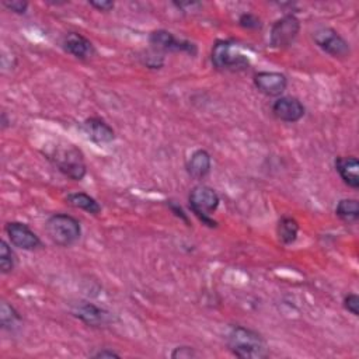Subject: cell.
Instances as JSON below:
<instances>
[{
	"mask_svg": "<svg viewBox=\"0 0 359 359\" xmlns=\"http://www.w3.org/2000/svg\"><path fill=\"white\" fill-rule=\"evenodd\" d=\"M66 203L73 208L86 211L91 215H98L101 212L100 204L86 193H71L66 197Z\"/></svg>",
	"mask_w": 359,
	"mask_h": 359,
	"instance_id": "obj_17",
	"label": "cell"
},
{
	"mask_svg": "<svg viewBox=\"0 0 359 359\" xmlns=\"http://www.w3.org/2000/svg\"><path fill=\"white\" fill-rule=\"evenodd\" d=\"M83 129L89 136V139H91L94 143H98V145L110 143L115 139L114 129L100 118L86 119L83 124Z\"/></svg>",
	"mask_w": 359,
	"mask_h": 359,
	"instance_id": "obj_14",
	"label": "cell"
},
{
	"mask_svg": "<svg viewBox=\"0 0 359 359\" xmlns=\"http://www.w3.org/2000/svg\"><path fill=\"white\" fill-rule=\"evenodd\" d=\"M3 6L17 15H24L29 9V3L23 0H3Z\"/></svg>",
	"mask_w": 359,
	"mask_h": 359,
	"instance_id": "obj_23",
	"label": "cell"
},
{
	"mask_svg": "<svg viewBox=\"0 0 359 359\" xmlns=\"http://www.w3.org/2000/svg\"><path fill=\"white\" fill-rule=\"evenodd\" d=\"M300 31V22L293 15H286L277 20L270 33V44L272 48L284 50L291 47Z\"/></svg>",
	"mask_w": 359,
	"mask_h": 359,
	"instance_id": "obj_6",
	"label": "cell"
},
{
	"mask_svg": "<svg viewBox=\"0 0 359 359\" xmlns=\"http://www.w3.org/2000/svg\"><path fill=\"white\" fill-rule=\"evenodd\" d=\"M313 40L320 50H323L325 54L331 55L332 58L344 59L351 54L349 44L332 29L323 27L316 30L313 33Z\"/></svg>",
	"mask_w": 359,
	"mask_h": 359,
	"instance_id": "obj_7",
	"label": "cell"
},
{
	"mask_svg": "<svg viewBox=\"0 0 359 359\" xmlns=\"http://www.w3.org/2000/svg\"><path fill=\"white\" fill-rule=\"evenodd\" d=\"M89 5L94 9H97L98 12H110L114 9V2H108V0H103V2H94V0H91V2H89Z\"/></svg>",
	"mask_w": 359,
	"mask_h": 359,
	"instance_id": "obj_26",
	"label": "cell"
},
{
	"mask_svg": "<svg viewBox=\"0 0 359 359\" xmlns=\"http://www.w3.org/2000/svg\"><path fill=\"white\" fill-rule=\"evenodd\" d=\"M335 214L345 222H356L359 218V204L356 200H341L335 208Z\"/></svg>",
	"mask_w": 359,
	"mask_h": 359,
	"instance_id": "obj_20",
	"label": "cell"
},
{
	"mask_svg": "<svg viewBox=\"0 0 359 359\" xmlns=\"http://www.w3.org/2000/svg\"><path fill=\"white\" fill-rule=\"evenodd\" d=\"M64 48L68 54L82 61H87L96 55V48L93 43L79 33L66 34L64 38Z\"/></svg>",
	"mask_w": 359,
	"mask_h": 359,
	"instance_id": "obj_13",
	"label": "cell"
},
{
	"mask_svg": "<svg viewBox=\"0 0 359 359\" xmlns=\"http://www.w3.org/2000/svg\"><path fill=\"white\" fill-rule=\"evenodd\" d=\"M254 86L268 97H278L286 90L288 79L279 72H258L254 75Z\"/></svg>",
	"mask_w": 359,
	"mask_h": 359,
	"instance_id": "obj_11",
	"label": "cell"
},
{
	"mask_svg": "<svg viewBox=\"0 0 359 359\" xmlns=\"http://www.w3.org/2000/svg\"><path fill=\"white\" fill-rule=\"evenodd\" d=\"M344 307L353 316H359V296L356 293H349L345 296Z\"/></svg>",
	"mask_w": 359,
	"mask_h": 359,
	"instance_id": "obj_25",
	"label": "cell"
},
{
	"mask_svg": "<svg viewBox=\"0 0 359 359\" xmlns=\"http://www.w3.org/2000/svg\"><path fill=\"white\" fill-rule=\"evenodd\" d=\"M306 108L305 105L295 97L286 96V97H279L274 104H272V114L284 122H298L305 117Z\"/></svg>",
	"mask_w": 359,
	"mask_h": 359,
	"instance_id": "obj_12",
	"label": "cell"
},
{
	"mask_svg": "<svg viewBox=\"0 0 359 359\" xmlns=\"http://www.w3.org/2000/svg\"><path fill=\"white\" fill-rule=\"evenodd\" d=\"M16 267V254L8 242L0 243V271L2 274H10Z\"/></svg>",
	"mask_w": 359,
	"mask_h": 359,
	"instance_id": "obj_21",
	"label": "cell"
},
{
	"mask_svg": "<svg viewBox=\"0 0 359 359\" xmlns=\"http://www.w3.org/2000/svg\"><path fill=\"white\" fill-rule=\"evenodd\" d=\"M190 208L194 215L210 228H215L218 224L212 219V215L217 212L221 204L218 193L208 186H197L191 190L189 197Z\"/></svg>",
	"mask_w": 359,
	"mask_h": 359,
	"instance_id": "obj_4",
	"label": "cell"
},
{
	"mask_svg": "<svg viewBox=\"0 0 359 359\" xmlns=\"http://www.w3.org/2000/svg\"><path fill=\"white\" fill-rule=\"evenodd\" d=\"M149 43L156 51L160 52H187L190 55L197 54V47L193 43L178 40L166 30L153 31L149 37Z\"/></svg>",
	"mask_w": 359,
	"mask_h": 359,
	"instance_id": "obj_8",
	"label": "cell"
},
{
	"mask_svg": "<svg viewBox=\"0 0 359 359\" xmlns=\"http://www.w3.org/2000/svg\"><path fill=\"white\" fill-rule=\"evenodd\" d=\"M72 313L75 317H78L79 320H82L83 323L91 327H103L114 321L112 313L89 302L76 303L72 309Z\"/></svg>",
	"mask_w": 359,
	"mask_h": 359,
	"instance_id": "obj_10",
	"label": "cell"
},
{
	"mask_svg": "<svg viewBox=\"0 0 359 359\" xmlns=\"http://www.w3.org/2000/svg\"><path fill=\"white\" fill-rule=\"evenodd\" d=\"M168 207H170V210L174 212L175 217H178L180 219H183L186 224H189V218H187V215L184 214V211L182 210V207H178L177 204H173V201L168 203Z\"/></svg>",
	"mask_w": 359,
	"mask_h": 359,
	"instance_id": "obj_27",
	"label": "cell"
},
{
	"mask_svg": "<svg viewBox=\"0 0 359 359\" xmlns=\"http://www.w3.org/2000/svg\"><path fill=\"white\" fill-rule=\"evenodd\" d=\"M119 356L121 355L118 352H115L112 349H108V348H104V349H101V351H98L93 355V358H119Z\"/></svg>",
	"mask_w": 359,
	"mask_h": 359,
	"instance_id": "obj_28",
	"label": "cell"
},
{
	"mask_svg": "<svg viewBox=\"0 0 359 359\" xmlns=\"http://www.w3.org/2000/svg\"><path fill=\"white\" fill-rule=\"evenodd\" d=\"M239 24L244 29H249V30H258L261 29V20L256 16V15H251V13H244L240 16L239 19Z\"/></svg>",
	"mask_w": 359,
	"mask_h": 359,
	"instance_id": "obj_22",
	"label": "cell"
},
{
	"mask_svg": "<svg viewBox=\"0 0 359 359\" xmlns=\"http://www.w3.org/2000/svg\"><path fill=\"white\" fill-rule=\"evenodd\" d=\"M0 318H2V328L9 331H16L23 324V320L19 312L8 302H3L2 307H0Z\"/></svg>",
	"mask_w": 359,
	"mask_h": 359,
	"instance_id": "obj_18",
	"label": "cell"
},
{
	"mask_svg": "<svg viewBox=\"0 0 359 359\" xmlns=\"http://www.w3.org/2000/svg\"><path fill=\"white\" fill-rule=\"evenodd\" d=\"M211 167H212L211 154L204 149L196 150L187 161V171L196 180L205 178L210 174Z\"/></svg>",
	"mask_w": 359,
	"mask_h": 359,
	"instance_id": "obj_16",
	"label": "cell"
},
{
	"mask_svg": "<svg viewBox=\"0 0 359 359\" xmlns=\"http://www.w3.org/2000/svg\"><path fill=\"white\" fill-rule=\"evenodd\" d=\"M48 159L58 167V170L75 182H80L86 175V163L82 152L73 145H57L47 152Z\"/></svg>",
	"mask_w": 359,
	"mask_h": 359,
	"instance_id": "obj_2",
	"label": "cell"
},
{
	"mask_svg": "<svg viewBox=\"0 0 359 359\" xmlns=\"http://www.w3.org/2000/svg\"><path fill=\"white\" fill-rule=\"evenodd\" d=\"M198 353L193 346H177L173 352H171V358L174 359H191V358H197Z\"/></svg>",
	"mask_w": 359,
	"mask_h": 359,
	"instance_id": "obj_24",
	"label": "cell"
},
{
	"mask_svg": "<svg viewBox=\"0 0 359 359\" xmlns=\"http://www.w3.org/2000/svg\"><path fill=\"white\" fill-rule=\"evenodd\" d=\"M299 233V224L293 218H282L278 224V236L284 244H291L296 240Z\"/></svg>",
	"mask_w": 359,
	"mask_h": 359,
	"instance_id": "obj_19",
	"label": "cell"
},
{
	"mask_svg": "<svg viewBox=\"0 0 359 359\" xmlns=\"http://www.w3.org/2000/svg\"><path fill=\"white\" fill-rule=\"evenodd\" d=\"M335 170L348 187L359 189V161L356 157H338L335 160Z\"/></svg>",
	"mask_w": 359,
	"mask_h": 359,
	"instance_id": "obj_15",
	"label": "cell"
},
{
	"mask_svg": "<svg viewBox=\"0 0 359 359\" xmlns=\"http://www.w3.org/2000/svg\"><path fill=\"white\" fill-rule=\"evenodd\" d=\"M212 64L219 71L243 72L250 68V58L233 41H218L212 48Z\"/></svg>",
	"mask_w": 359,
	"mask_h": 359,
	"instance_id": "obj_5",
	"label": "cell"
},
{
	"mask_svg": "<svg viewBox=\"0 0 359 359\" xmlns=\"http://www.w3.org/2000/svg\"><path fill=\"white\" fill-rule=\"evenodd\" d=\"M50 239L61 247H69L79 242L82 236L80 222L68 214L52 215L45 225Z\"/></svg>",
	"mask_w": 359,
	"mask_h": 359,
	"instance_id": "obj_3",
	"label": "cell"
},
{
	"mask_svg": "<svg viewBox=\"0 0 359 359\" xmlns=\"http://www.w3.org/2000/svg\"><path fill=\"white\" fill-rule=\"evenodd\" d=\"M228 346L233 355L242 359H264L270 353L261 334L243 325H233L230 328Z\"/></svg>",
	"mask_w": 359,
	"mask_h": 359,
	"instance_id": "obj_1",
	"label": "cell"
},
{
	"mask_svg": "<svg viewBox=\"0 0 359 359\" xmlns=\"http://www.w3.org/2000/svg\"><path fill=\"white\" fill-rule=\"evenodd\" d=\"M6 233H8L12 244L17 249L33 251L43 246L40 237L26 224L10 222L6 226Z\"/></svg>",
	"mask_w": 359,
	"mask_h": 359,
	"instance_id": "obj_9",
	"label": "cell"
}]
</instances>
